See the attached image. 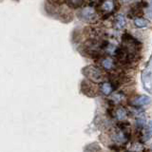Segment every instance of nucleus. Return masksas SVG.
<instances>
[{
	"mask_svg": "<svg viewBox=\"0 0 152 152\" xmlns=\"http://www.w3.org/2000/svg\"><path fill=\"white\" fill-rule=\"evenodd\" d=\"M83 73L91 80L94 82H100L103 80V73L98 68L94 67V66H88L86 67L83 70Z\"/></svg>",
	"mask_w": 152,
	"mask_h": 152,
	"instance_id": "obj_1",
	"label": "nucleus"
},
{
	"mask_svg": "<svg viewBox=\"0 0 152 152\" xmlns=\"http://www.w3.org/2000/svg\"><path fill=\"white\" fill-rule=\"evenodd\" d=\"M150 103V98L146 95H139L134 98L132 101V105L134 106H144Z\"/></svg>",
	"mask_w": 152,
	"mask_h": 152,
	"instance_id": "obj_2",
	"label": "nucleus"
},
{
	"mask_svg": "<svg viewBox=\"0 0 152 152\" xmlns=\"http://www.w3.org/2000/svg\"><path fill=\"white\" fill-rule=\"evenodd\" d=\"M81 15H82L83 18L86 20H92V19H94L96 16L95 11L91 8H86L84 10H82Z\"/></svg>",
	"mask_w": 152,
	"mask_h": 152,
	"instance_id": "obj_3",
	"label": "nucleus"
},
{
	"mask_svg": "<svg viewBox=\"0 0 152 152\" xmlns=\"http://www.w3.org/2000/svg\"><path fill=\"white\" fill-rule=\"evenodd\" d=\"M113 8H114V4H113L112 0H106V1H104V3L101 6L102 11L106 12H111Z\"/></svg>",
	"mask_w": 152,
	"mask_h": 152,
	"instance_id": "obj_4",
	"label": "nucleus"
},
{
	"mask_svg": "<svg viewBox=\"0 0 152 152\" xmlns=\"http://www.w3.org/2000/svg\"><path fill=\"white\" fill-rule=\"evenodd\" d=\"M126 25V21H125V18L122 16V15H119L116 17L115 21H114V27L116 28V29L118 30H121L123 29L124 27Z\"/></svg>",
	"mask_w": 152,
	"mask_h": 152,
	"instance_id": "obj_5",
	"label": "nucleus"
},
{
	"mask_svg": "<svg viewBox=\"0 0 152 152\" xmlns=\"http://www.w3.org/2000/svg\"><path fill=\"white\" fill-rule=\"evenodd\" d=\"M101 91L104 95L108 96L111 94L112 92V87L109 83H104V84L101 86Z\"/></svg>",
	"mask_w": 152,
	"mask_h": 152,
	"instance_id": "obj_6",
	"label": "nucleus"
},
{
	"mask_svg": "<svg viewBox=\"0 0 152 152\" xmlns=\"http://www.w3.org/2000/svg\"><path fill=\"white\" fill-rule=\"evenodd\" d=\"M101 63L105 70H111L113 68V61L110 58H105V59L102 60Z\"/></svg>",
	"mask_w": 152,
	"mask_h": 152,
	"instance_id": "obj_7",
	"label": "nucleus"
},
{
	"mask_svg": "<svg viewBox=\"0 0 152 152\" xmlns=\"http://www.w3.org/2000/svg\"><path fill=\"white\" fill-rule=\"evenodd\" d=\"M116 117L118 118V120L120 121H122L124 119H126V110L124 109L123 108H120L116 110Z\"/></svg>",
	"mask_w": 152,
	"mask_h": 152,
	"instance_id": "obj_8",
	"label": "nucleus"
},
{
	"mask_svg": "<svg viewBox=\"0 0 152 152\" xmlns=\"http://www.w3.org/2000/svg\"><path fill=\"white\" fill-rule=\"evenodd\" d=\"M134 23H135V26L138 28H144L147 26V22L144 18H136L134 20Z\"/></svg>",
	"mask_w": 152,
	"mask_h": 152,
	"instance_id": "obj_9",
	"label": "nucleus"
},
{
	"mask_svg": "<svg viewBox=\"0 0 152 152\" xmlns=\"http://www.w3.org/2000/svg\"><path fill=\"white\" fill-rule=\"evenodd\" d=\"M152 137V122H149L146 130V140L150 139Z\"/></svg>",
	"mask_w": 152,
	"mask_h": 152,
	"instance_id": "obj_10",
	"label": "nucleus"
},
{
	"mask_svg": "<svg viewBox=\"0 0 152 152\" xmlns=\"http://www.w3.org/2000/svg\"><path fill=\"white\" fill-rule=\"evenodd\" d=\"M83 0H67L68 4L70 7H73V8H76V7H79L82 4Z\"/></svg>",
	"mask_w": 152,
	"mask_h": 152,
	"instance_id": "obj_11",
	"label": "nucleus"
},
{
	"mask_svg": "<svg viewBox=\"0 0 152 152\" xmlns=\"http://www.w3.org/2000/svg\"><path fill=\"white\" fill-rule=\"evenodd\" d=\"M51 2H55V3H59V2H61L62 0H50Z\"/></svg>",
	"mask_w": 152,
	"mask_h": 152,
	"instance_id": "obj_12",
	"label": "nucleus"
},
{
	"mask_svg": "<svg viewBox=\"0 0 152 152\" xmlns=\"http://www.w3.org/2000/svg\"><path fill=\"white\" fill-rule=\"evenodd\" d=\"M122 1H124V2H127L129 0H122Z\"/></svg>",
	"mask_w": 152,
	"mask_h": 152,
	"instance_id": "obj_13",
	"label": "nucleus"
}]
</instances>
